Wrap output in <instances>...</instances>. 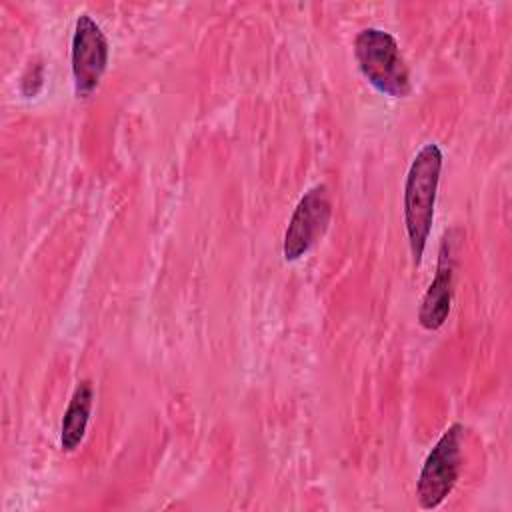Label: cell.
I'll list each match as a JSON object with an SVG mask.
<instances>
[{"label": "cell", "mask_w": 512, "mask_h": 512, "mask_svg": "<svg viewBox=\"0 0 512 512\" xmlns=\"http://www.w3.org/2000/svg\"><path fill=\"white\" fill-rule=\"evenodd\" d=\"M442 150L436 142L424 144L406 174L404 182V226L414 266H420L434 222L436 192L442 172Z\"/></svg>", "instance_id": "obj_1"}, {"label": "cell", "mask_w": 512, "mask_h": 512, "mask_svg": "<svg viewBox=\"0 0 512 512\" xmlns=\"http://www.w3.org/2000/svg\"><path fill=\"white\" fill-rule=\"evenodd\" d=\"M354 56L364 78L388 98H406L410 72L396 38L380 28H364L354 38Z\"/></svg>", "instance_id": "obj_2"}, {"label": "cell", "mask_w": 512, "mask_h": 512, "mask_svg": "<svg viewBox=\"0 0 512 512\" xmlns=\"http://www.w3.org/2000/svg\"><path fill=\"white\" fill-rule=\"evenodd\" d=\"M462 434V424H450L428 452L416 482L418 504L424 510L438 508L454 490L462 468Z\"/></svg>", "instance_id": "obj_3"}, {"label": "cell", "mask_w": 512, "mask_h": 512, "mask_svg": "<svg viewBox=\"0 0 512 512\" xmlns=\"http://www.w3.org/2000/svg\"><path fill=\"white\" fill-rule=\"evenodd\" d=\"M332 216L330 194L324 184H316L298 200L288 228L284 232L282 254L286 262H296L306 256L324 236Z\"/></svg>", "instance_id": "obj_4"}, {"label": "cell", "mask_w": 512, "mask_h": 512, "mask_svg": "<svg viewBox=\"0 0 512 512\" xmlns=\"http://www.w3.org/2000/svg\"><path fill=\"white\" fill-rule=\"evenodd\" d=\"M76 98H88L100 84L108 66V40L90 14H80L74 24L70 50Z\"/></svg>", "instance_id": "obj_5"}, {"label": "cell", "mask_w": 512, "mask_h": 512, "mask_svg": "<svg viewBox=\"0 0 512 512\" xmlns=\"http://www.w3.org/2000/svg\"><path fill=\"white\" fill-rule=\"evenodd\" d=\"M456 242L454 230L442 236V244L438 250L436 274L420 302L418 322L424 330H438L450 314L452 294H454V268H456Z\"/></svg>", "instance_id": "obj_6"}, {"label": "cell", "mask_w": 512, "mask_h": 512, "mask_svg": "<svg viewBox=\"0 0 512 512\" xmlns=\"http://www.w3.org/2000/svg\"><path fill=\"white\" fill-rule=\"evenodd\" d=\"M92 400H94V390L90 380L78 382L60 424V446L64 452H74L82 444L86 426L90 420Z\"/></svg>", "instance_id": "obj_7"}]
</instances>
